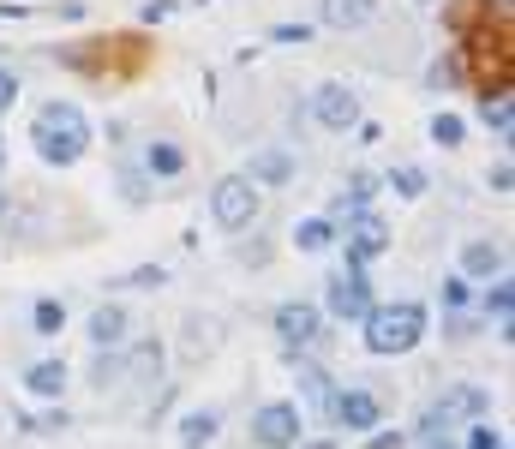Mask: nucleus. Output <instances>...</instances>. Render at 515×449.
Returning <instances> with one entry per match:
<instances>
[{"label": "nucleus", "instance_id": "nucleus-1", "mask_svg": "<svg viewBox=\"0 0 515 449\" xmlns=\"http://www.w3.org/2000/svg\"><path fill=\"white\" fill-rule=\"evenodd\" d=\"M30 144L48 168H72L84 150H90V120L78 102H42L36 108V126H30Z\"/></svg>", "mask_w": 515, "mask_h": 449}, {"label": "nucleus", "instance_id": "nucleus-2", "mask_svg": "<svg viewBox=\"0 0 515 449\" xmlns=\"http://www.w3.org/2000/svg\"><path fill=\"white\" fill-rule=\"evenodd\" d=\"M360 324H366V348H372L378 360H396V354H408V348L426 336V306H414V300L372 306Z\"/></svg>", "mask_w": 515, "mask_h": 449}, {"label": "nucleus", "instance_id": "nucleus-3", "mask_svg": "<svg viewBox=\"0 0 515 449\" xmlns=\"http://www.w3.org/2000/svg\"><path fill=\"white\" fill-rule=\"evenodd\" d=\"M486 414H492V396H486L480 384H450V390L432 402V414L420 420V438L438 444V438H450L456 426H474V420H486Z\"/></svg>", "mask_w": 515, "mask_h": 449}, {"label": "nucleus", "instance_id": "nucleus-4", "mask_svg": "<svg viewBox=\"0 0 515 449\" xmlns=\"http://www.w3.org/2000/svg\"><path fill=\"white\" fill-rule=\"evenodd\" d=\"M210 216H216V228H228V234L252 228V222H258V186H252L246 174H222L216 192H210Z\"/></svg>", "mask_w": 515, "mask_h": 449}, {"label": "nucleus", "instance_id": "nucleus-5", "mask_svg": "<svg viewBox=\"0 0 515 449\" xmlns=\"http://www.w3.org/2000/svg\"><path fill=\"white\" fill-rule=\"evenodd\" d=\"M390 240H396V234H390V222H384L372 204L348 210V264H360V270H366L372 258H384V252H390Z\"/></svg>", "mask_w": 515, "mask_h": 449}, {"label": "nucleus", "instance_id": "nucleus-6", "mask_svg": "<svg viewBox=\"0 0 515 449\" xmlns=\"http://www.w3.org/2000/svg\"><path fill=\"white\" fill-rule=\"evenodd\" d=\"M372 306H378V300H372V282H366V270H360V264H348V270H336V276H330V318L360 324Z\"/></svg>", "mask_w": 515, "mask_h": 449}, {"label": "nucleus", "instance_id": "nucleus-7", "mask_svg": "<svg viewBox=\"0 0 515 449\" xmlns=\"http://www.w3.org/2000/svg\"><path fill=\"white\" fill-rule=\"evenodd\" d=\"M300 408L294 402H270V408H258L252 414V444L258 449H294L300 444Z\"/></svg>", "mask_w": 515, "mask_h": 449}, {"label": "nucleus", "instance_id": "nucleus-8", "mask_svg": "<svg viewBox=\"0 0 515 449\" xmlns=\"http://www.w3.org/2000/svg\"><path fill=\"white\" fill-rule=\"evenodd\" d=\"M312 120H318L324 132H348V126H360V96L330 78V84L312 90Z\"/></svg>", "mask_w": 515, "mask_h": 449}, {"label": "nucleus", "instance_id": "nucleus-9", "mask_svg": "<svg viewBox=\"0 0 515 449\" xmlns=\"http://www.w3.org/2000/svg\"><path fill=\"white\" fill-rule=\"evenodd\" d=\"M294 360V384H300V402H306V414H318V420H330V402H336V384H330V372L318 366V360H306V348H288Z\"/></svg>", "mask_w": 515, "mask_h": 449}, {"label": "nucleus", "instance_id": "nucleus-10", "mask_svg": "<svg viewBox=\"0 0 515 449\" xmlns=\"http://www.w3.org/2000/svg\"><path fill=\"white\" fill-rule=\"evenodd\" d=\"M276 336H282L288 348H312V342L324 336V312L306 306V300H288V306H276Z\"/></svg>", "mask_w": 515, "mask_h": 449}, {"label": "nucleus", "instance_id": "nucleus-11", "mask_svg": "<svg viewBox=\"0 0 515 449\" xmlns=\"http://www.w3.org/2000/svg\"><path fill=\"white\" fill-rule=\"evenodd\" d=\"M378 420H384V408H378V396H372V390H336V402H330V426L378 432Z\"/></svg>", "mask_w": 515, "mask_h": 449}, {"label": "nucleus", "instance_id": "nucleus-12", "mask_svg": "<svg viewBox=\"0 0 515 449\" xmlns=\"http://www.w3.org/2000/svg\"><path fill=\"white\" fill-rule=\"evenodd\" d=\"M294 174H300V162L288 150H252V162H246V180L252 186H288Z\"/></svg>", "mask_w": 515, "mask_h": 449}, {"label": "nucleus", "instance_id": "nucleus-13", "mask_svg": "<svg viewBox=\"0 0 515 449\" xmlns=\"http://www.w3.org/2000/svg\"><path fill=\"white\" fill-rule=\"evenodd\" d=\"M456 270H462V282H492V276H504V246H492V240H468Z\"/></svg>", "mask_w": 515, "mask_h": 449}, {"label": "nucleus", "instance_id": "nucleus-14", "mask_svg": "<svg viewBox=\"0 0 515 449\" xmlns=\"http://www.w3.org/2000/svg\"><path fill=\"white\" fill-rule=\"evenodd\" d=\"M144 174H150V180H174V174H186V150H180L174 138H150V144H144Z\"/></svg>", "mask_w": 515, "mask_h": 449}, {"label": "nucleus", "instance_id": "nucleus-15", "mask_svg": "<svg viewBox=\"0 0 515 449\" xmlns=\"http://www.w3.org/2000/svg\"><path fill=\"white\" fill-rule=\"evenodd\" d=\"M318 12H324L330 30H360V24L378 18V0H318Z\"/></svg>", "mask_w": 515, "mask_h": 449}, {"label": "nucleus", "instance_id": "nucleus-16", "mask_svg": "<svg viewBox=\"0 0 515 449\" xmlns=\"http://www.w3.org/2000/svg\"><path fill=\"white\" fill-rule=\"evenodd\" d=\"M336 234H342L336 216H306V222H294V246H300V252H330Z\"/></svg>", "mask_w": 515, "mask_h": 449}, {"label": "nucleus", "instance_id": "nucleus-17", "mask_svg": "<svg viewBox=\"0 0 515 449\" xmlns=\"http://www.w3.org/2000/svg\"><path fill=\"white\" fill-rule=\"evenodd\" d=\"M216 432H222V414H216V408H198V414L180 420V444L186 449H210L216 444Z\"/></svg>", "mask_w": 515, "mask_h": 449}, {"label": "nucleus", "instance_id": "nucleus-18", "mask_svg": "<svg viewBox=\"0 0 515 449\" xmlns=\"http://www.w3.org/2000/svg\"><path fill=\"white\" fill-rule=\"evenodd\" d=\"M126 330H132V318H126L120 306H102V312L90 318V342H96V348H120Z\"/></svg>", "mask_w": 515, "mask_h": 449}, {"label": "nucleus", "instance_id": "nucleus-19", "mask_svg": "<svg viewBox=\"0 0 515 449\" xmlns=\"http://www.w3.org/2000/svg\"><path fill=\"white\" fill-rule=\"evenodd\" d=\"M24 390L42 396V402H54V396L66 390V366H60V360H36V366L24 372Z\"/></svg>", "mask_w": 515, "mask_h": 449}, {"label": "nucleus", "instance_id": "nucleus-20", "mask_svg": "<svg viewBox=\"0 0 515 449\" xmlns=\"http://www.w3.org/2000/svg\"><path fill=\"white\" fill-rule=\"evenodd\" d=\"M486 318L510 336V318H515V288H510V276H492V294H486Z\"/></svg>", "mask_w": 515, "mask_h": 449}, {"label": "nucleus", "instance_id": "nucleus-21", "mask_svg": "<svg viewBox=\"0 0 515 449\" xmlns=\"http://www.w3.org/2000/svg\"><path fill=\"white\" fill-rule=\"evenodd\" d=\"M480 120H486V126H492L498 138H510V132H515V108H510V90H498V96L486 90V102H480Z\"/></svg>", "mask_w": 515, "mask_h": 449}, {"label": "nucleus", "instance_id": "nucleus-22", "mask_svg": "<svg viewBox=\"0 0 515 449\" xmlns=\"http://www.w3.org/2000/svg\"><path fill=\"white\" fill-rule=\"evenodd\" d=\"M120 360H126V378H162V342H138Z\"/></svg>", "mask_w": 515, "mask_h": 449}, {"label": "nucleus", "instance_id": "nucleus-23", "mask_svg": "<svg viewBox=\"0 0 515 449\" xmlns=\"http://www.w3.org/2000/svg\"><path fill=\"white\" fill-rule=\"evenodd\" d=\"M426 84H432V90H456V84H468V78H462V54H438V60L426 66Z\"/></svg>", "mask_w": 515, "mask_h": 449}, {"label": "nucleus", "instance_id": "nucleus-24", "mask_svg": "<svg viewBox=\"0 0 515 449\" xmlns=\"http://www.w3.org/2000/svg\"><path fill=\"white\" fill-rule=\"evenodd\" d=\"M90 384H96V390H114V384H126V360H120L114 348H102V354H96V366H90Z\"/></svg>", "mask_w": 515, "mask_h": 449}, {"label": "nucleus", "instance_id": "nucleus-25", "mask_svg": "<svg viewBox=\"0 0 515 449\" xmlns=\"http://www.w3.org/2000/svg\"><path fill=\"white\" fill-rule=\"evenodd\" d=\"M60 324H66V306L60 300H36L30 306V330L36 336H60Z\"/></svg>", "mask_w": 515, "mask_h": 449}, {"label": "nucleus", "instance_id": "nucleus-26", "mask_svg": "<svg viewBox=\"0 0 515 449\" xmlns=\"http://www.w3.org/2000/svg\"><path fill=\"white\" fill-rule=\"evenodd\" d=\"M462 138H468V126H462L456 114H438V120H432V144H438V150H456Z\"/></svg>", "mask_w": 515, "mask_h": 449}, {"label": "nucleus", "instance_id": "nucleus-27", "mask_svg": "<svg viewBox=\"0 0 515 449\" xmlns=\"http://www.w3.org/2000/svg\"><path fill=\"white\" fill-rule=\"evenodd\" d=\"M390 186H396L402 198H426V168H396Z\"/></svg>", "mask_w": 515, "mask_h": 449}, {"label": "nucleus", "instance_id": "nucleus-28", "mask_svg": "<svg viewBox=\"0 0 515 449\" xmlns=\"http://www.w3.org/2000/svg\"><path fill=\"white\" fill-rule=\"evenodd\" d=\"M270 42H282V48H294V42H300V48H306V42H312V30H306V24H270Z\"/></svg>", "mask_w": 515, "mask_h": 449}, {"label": "nucleus", "instance_id": "nucleus-29", "mask_svg": "<svg viewBox=\"0 0 515 449\" xmlns=\"http://www.w3.org/2000/svg\"><path fill=\"white\" fill-rule=\"evenodd\" d=\"M120 282H126V288H162V282H168V276H162V270H150V264H144V270H126V276H120Z\"/></svg>", "mask_w": 515, "mask_h": 449}, {"label": "nucleus", "instance_id": "nucleus-30", "mask_svg": "<svg viewBox=\"0 0 515 449\" xmlns=\"http://www.w3.org/2000/svg\"><path fill=\"white\" fill-rule=\"evenodd\" d=\"M444 330H450V336H456V342H468V336H474V330H480V318H474V312H462V306H456V318H450V324H444Z\"/></svg>", "mask_w": 515, "mask_h": 449}, {"label": "nucleus", "instance_id": "nucleus-31", "mask_svg": "<svg viewBox=\"0 0 515 449\" xmlns=\"http://www.w3.org/2000/svg\"><path fill=\"white\" fill-rule=\"evenodd\" d=\"M168 12H174V0H144V6H138V24H162Z\"/></svg>", "mask_w": 515, "mask_h": 449}, {"label": "nucleus", "instance_id": "nucleus-32", "mask_svg": "<svg viewBox=\"0 0 515 449\" xmlns=\"http://www.w3.org/2000/svg\"><path fill=\"white\" fill-rule=\"evenodd\" d=\"M444 306H450V312H456V306H468V282H462V276H450V282H444Z\"/></svg>", "mask_w": 515, "mask_h": 449}, {"label": "nucleus", "instance_id": "nucleus-33", "mask_svg": "<svg viewBox=\"0 0 515 449\" xmlns=\"http://www.w3.org/2000/svg\"><path fill=\"white\" fill-rule=\"evenodd\" d=\"M12 102H18V78H12V72H6V66H0V114H6V108H12Z\"/></svg>", "mask_w": 515, "mask_h": 449}, {"label": "nucleus", "instance_id": "nucleus-34", "mask_svg": "<svg viewBox=\"0 0 515 449\" xmlns=\"http://www.w3.org/2000/svg\"><path fill=\"white\" fill-rule=\"evenodd\" d=\"M486 180H492V192H510V186H515V168H510V162H498Z\"/></svg>", "mask_w": 515, "mask_h": 449}, {"label": "nucleus", "instance_id": "nucleus-35", "mask_svg": "<svg viewBox=\"0 0 515 449\" xmlns=\"http://www.w3.org/2000/svg\"><path fill=\"white\" fill-rule=\"evenodd\" d=\"M366 449H402V438H396V432H378V438H372Z\"/></svg>", "mask_w": 515, "mask_h": 449}, {"label": "nucleus", "instance_id": "nucleus-36", "mask_svg": "<svg viewBox=\"0 0 515 449\" xmlns=\"http://www.w3.org/2000/svg\"><path fill=\"white\" fill-rule=\"evenodd\" d=\"M300 449H336V444H330V438H318V444H300Z\"/></svg>", "mask_w": 515, "mask_h": 449}, {"label": "nucleus", "instance_id": "nucleus-37", "mask_svg": "<svg viewBox=\"0 0 515 449\" xmlns=\"http://www.w3.org/2000/svg\"><path fill=\"white\" fill-rule=\"evenodd\" d=\"M0 174H6V138H0Z\"/></svg>", "mask_w": 515, "mask_h": 449}, {"label": "nucleus", "instance_id": "nucleus-38", "mask_svg": "<svg viewBox=\"0 0 515 449\" xmlns=\"http://www.w3.org/2000/svg\"><path fill=\"white\" fill-rule=\"evenodd\" d=\"M438 449H450V438H444V444H438Z\"/></svg>", "mask_w": 515, "mask_h": 449}]
</instances>
